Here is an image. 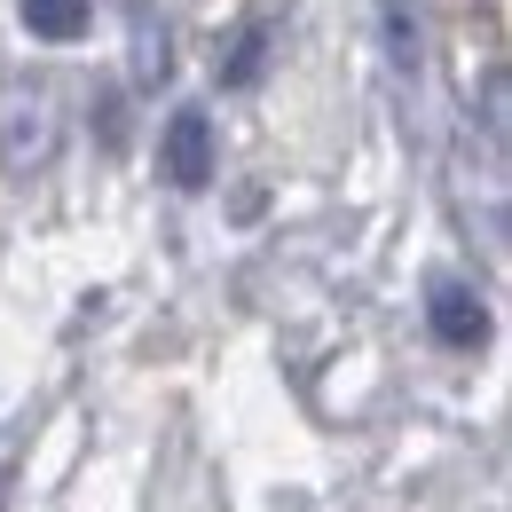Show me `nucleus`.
I'll return each mask as SVG.
<instances>
[{
	"label": "nucleus",
	"mask_w": 512,
	"mask_h": 512,
	"mask_svg": "<svg viewBox=\"0 0 512 512\" xmlns=\"http://www.w3.org/2000/svg\"><path fill=\"white\" fill-rule=\"evenodd\" d=\"M426 316H434V331H442L449 347H481V331H489L481 300H473V284H457V276H442V284H434Z\"/></svg>",
	"instance_id": "obj_2"
},
{
	"label": "nucleus",
	"mask_w": 512,
	"mask_h": 512,
	"mask_svg": "<svg viewBox=\"0 0 512 512\" xmlns=\"http://www.w3.org/2000/svg\"><path fill=\"white\" fill-rule=\"evenodd\" d=\"M386 40H394V64H402V71L418 64V24L402 16V0H386Z\"/></svg>",
	"instance_id": "obj_5"
},
{
	"label": "nucleus",
	"mask_w": 512,
	"mask_h": 512,
	"mask_svg": "<svg viewBox=\"0 0 512 512\" xmlns=\"http://www.w3.org/2000/svg\"><path fill=\"white\" fill-rule=\"evenodd\" d=\"M260 56H268V24H253V32L237 40V64H229V87H253V79H260Z\"/></svg>",
	"instance_id": "obj_4"
},
{
	"label": "nucleus",
	"mask_w": 512,
	"mask_h": 512,
	"mask_svg": "<svg viewBox=\"0 0 512 512\" xmlns=\"http://www.w3.org/2000/svg\"><path fill=\"white\" fill-rule=\"evenodd\" d=\"M24 24L40 40H79L87 32V0H24Z\"/></svg>",
	"instance_id": "obj_3"
},
{
	"label": "nucleus",
	"mask_w": 512,
	"mask_h": 512,
	"mask_svg": "<svg viewBox=\"0 0 512 512\" xmlns=\"http://www.w3.org/2000/svg\"><path fill=\"white\" fill-rule=\"evenodd\" d=\"M166 182H182V190L213 182V119L205 111H174V127H166Z\"/></svg>",
	"instance_id": "obj_1"
}]
</instances>
